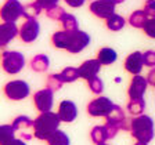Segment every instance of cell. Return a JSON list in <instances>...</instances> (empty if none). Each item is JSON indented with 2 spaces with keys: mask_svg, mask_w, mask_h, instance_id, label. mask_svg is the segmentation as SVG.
<instances>
[{
  "mask_svg": "<svg viewBox=\"0 0 155 145\" xmlns=\"http://www.w3.org/2000/svg\"><path fill=\"white\" fill-rule=\"evenodd\" d=\"M61 119L58 113L53 112H43L33 120L35 124V138L40 140V141H47L50 138V135L55 133L60 127Z\"/></svg>",
  "mask_w": 155,
  "mask_h": 145,
  "instance_id": "6da1fadb",
  "label": "cell"
},
{
  "mask_svg": "<svg viewBox=\"0 0 155 145\" xmlns=\"http://www.w3.org/2000/svg\"><path fill=\"white\" fill-rule=\"evenodd\" d=\"M130 134L133 138H136L140 142L148 144L154 138L155 130H154V120L152 118L147 115L134 116L130 119Z\"/></svg>",
  "mask_w": 155,
  "mask_h": 145,
  "instance_id": "7a4b0ae2",
  "label": "cell"
},
{
  "mask_svg": "<svg viewBox=\"0 0 155 145\" xmlns=\"http://www.w3.org/2000/svg\"><path fill=\"white\" fill-rule=\"evenodd\" d=\"M2 66L8 75H17L25 66V57L18 51H3L2 53Z\"/></svg>",
  "mask_w": 155,
  "mask_h": 145,
  "instance_id": "3957f363",
  "label": "cell"
},
{
  "mask_svg": "<svg viewBox=\"0 0 155 145\" xmlns=\"http://www.w3.org/2000/svg\"><path fill=\"white\" fill-rule=\"evenodd\" d=\"M4 95L11 101H21L29 95L31 87L24 80H11L3 87Z\"/></svg>",
  "mask_w": 155,
  "mask_h": 145,
  "instance_id": "277c9868",
  "label": "cell"
},
{
  "mask_svg": "<svg viewBox=\"0 0 155 145\" xmlns=\"http://www.w3.org/2000/svg\"><path fill=\"white\" fill-rule=\"evenodd\" d=\"M90 43V36L89 33L83 31H75V32H68V40H67V51L71 54H78L83 51L84 48Z\"/></svg>",
  "mask_w": 155,
  "mask_h": 145,
  "instance_id": "5b68a950",
  "label": "cell"
},
{
  "mask_svg": "<svg viewBox=\"0 0 155 145\" xmlns=\"http://www.w3.org/2000/svg\"><path fill=\"white\" fill-rule=\"evenodd\" d=\"M114 105L115 104L108 97L100 95L89 102V105H87V113L90 116H93V118H103V116L105 118L111 112Z\"/></svg>",
  "mask_w": 155,
  "mask_h": 145,
  "instance_id": "8992f818",
  "label": "cell"
},
{
  "mask_svg": "<svg viewBox=\"0 0 155 145\" xmlns=\"http://www.w3.org/2000/svg\"><path fill=\"white\" fill-rule=\"evenodd\" d=\"M24 13V6L19 0H6L0 10L3 22H15Z\"/></svg>",
  "mask_w": 155,
  "mask_h": 145,
  "instance_id": "52a82bcc",
  "label": "cell"
},
{
  "mask_svg": "<svg viewBox=\"0 0 155 145\" xmlns=\"http://www.w3.org/2000/svg\"><path fill=\"white\" fill-rule=\"evenodd\" d=\"M54 104V91L51 89H43L39 90L33 94V105L40 113L43 112H50Z\"/></svg>",
  "mask_w": 155,
  "mask_h": 145,
  "instance_id": "ba28073f",
  "label": "cell"
},
{
  "mask_svg": "<svg viewBox=\"0 0 155 145\" xmlns=\"http://www.w3.org/2000/svg\"><path fill=\"white\" fill-rule=\"evenodd\" d=\"M13 127L15 130V133H18L19 137L25 141H29L35 137V124L33 120L29 119L28 116H17L13 122Z\"/></svg>",
  "mask_w": 155,
  "mask_h": 145,
  "instance_id": "9c48e42d",
  "label": "cell"
},
{
  "mask_svg": "<svg viewBox=\"0 0 155 145\" xmlns=\"http://www.w3.org/2000/svg\"><path fill=\"white\" fill-rule=\"evenodd\" d=\"M115 6L112 0H93L89 6L91 14L100 19H108L115 14Z\"/></svg>",
  "mask_w": 155,
  "mask_h": 145,
  "instance_id": "30bf717a",
  "label": "cell"
},
{
  "mask_svg": "<svg viewBox=\"0 0 155 145\" xmlns=\"http://www.w3.org/2000/svg\"><path fill=\"white\" fill-rule=\"evenodd\" d=\"M147 86H148L147 77L141 76V75H134L132 77V80H130L129 89H127L129 100H141V98H144Z\"/></svg>",
  "mask_w": 155,
  "mask_h": 145,
  "instance_id": "8fae6325",
  "label": "cell"
},
{
  "mask_svg": "<svg viewBox=\"0 0 155 145\" xmlns=\"http://www.w3.org/2000/svg\"><path fill=\"white\" fill-rule=\"evenodd\" d=\"M39 32H40V25L36 19H26L19 28V39L24 43H33L38 39Z\"/></svg>",
  "mask_w": 155,
  "mask_h": 145,
  "instance_id": "7c38bea8",
  "label": "cell"
},
{
  "mask_svg": "<svg viewBox=\"0 0 155 145\" xmlns=\"http://www.w3.org/2000/svg\"><path fill=\"white\" fill-rule=\"evenodd\" d=\"M144 55L140 51H133L129 54L125 60V69L126 72H129L130 75H140L144 66Z\"/></svg>",
  "mask_w": 155,
  "mask_h": 145,
  "instance_id": "4fadbf2b",
  "label": "cell"
},
{
  "mask_svg": "<svg viewBox=\"0 0 155 145\" xmlns=\"http://www.w3.org/2000/svg\"><path fill=\"white\" fill-rule=\"evenodd\" d=\"M57 113H58V116H60L61 122L72 123V122H75V119L78 118V106L75 105V102H72V101L64 100L58 105Z\"/></svg>",
  "mask_w": 155,
  "mask_h": 145,
  "instance_id": "5bb4252c",
  "label": "cell"
},
{
  "mask_svg": "<svg viewBox=\"0 0 155 145\" xmlns=\"http://www.w3.org/2000/svg\"><path fill=\"white\" fill-rule=\"evenodd\" d=\"M101 65H103V64H101L97 58H93V60H87V61H84L81 66L78 68L81 79L90 80V79H93V77L98 76V72H100V69H101Z\"/></svg>",
  "mask_w": 155,
  "mask_h": 145,
  "instance_id": "9a60e30c",
  "label": "cell"
},
{
  "mask_svg": "<svg viewBox=\"0 0 155 145\" xmlns=\"http://www.w3.org/2000/svg\"><path fill=\"white\" fill-rule=\"evenodd\" d=\"M19 33L15 22H3L0 25V46L6 47L14 37Z\"/></svg>",
  "mask_w": 155,
  "mask_h": 145,
  "instance_id": "2e32d148",
  "label": "cell"
},
{
  "mask_svg": "<svg viewBox=\"0 0 155 145\" xmlns=\"http://www.w3.org/2000/svg\"><path fill=\"white\" fill-rule=\"evenodd\" d=\"M105 120H107V123L115 124V126H118V127L122 129L123 123H125V120H126L125 111H123L119 105H114L112 109H111V112L105 116Z\"/></svg>",
  "mask_w": 155,
  "mask_h": 145,
  "instance_id": "e0dca14e",
  "label": "cell"
},
{
  "mask_svg": "<svg viewBox=\"0 0 155 145\" xmlns=\"http://www.w3.org/2000/svg\"><path fill=\"white\" fill-rule=\"evenodd\" d=\"M116 58H118V54L114 48L111 47H103L98 50L97 53V60L101 62L103 65H111L116 61Z\"/></svg>",
  "mask_w": 155,
  "mask_h": 145,
  "instance_id": "ac0fdd59",
  "label": "cell"
},
{
  "mask_svg": "<svg viewBox=\"0 0 155 145\" xmlns=\"http://www.w3.org/2000/svg\"><path fill=\"white\" fill-rule=\"evenodd\" d=\"M48 65H50V60L45 54H38L31 60V68H32V71L38 72V73L46 72L48 69Z\"/></svg>",
  "mask_w": 155,
  "mask_h": 145,
  "instance_id": "d6986e66",
  "label": "cell"
},
{
  "mask_svg": "<svg viewBox=\"0 0 155 145\" xmlns=\"http://www.w3.org/2000/svg\"><path fill=\"white\" fill-rule=\"evenodd\" d=\"M90 138L96 145L104 144L107 140H110L105 124L104 126H94L93 129H91V131H90Z\"/></svg>",
  "mask_w": 155,
  "mask_h": 145,
  "instance_id": "ffe728a7",
  "label": "cell"
},
{
  "mask_svg": "<svg viewBox=\"0 0 155 145\" xmlns=\"http://www.w3.org/2000/svg\"><path fill=\"white\" fill-rule=\"evenodd\" d=\"M147 19H148V17H147L144 10H136V11H133V13L130 14L129 24L133 26V28L143 29L145 25V22H147Z\"/></svg>",
  "mask_w": 155,
  "mask_h": 145,
  "instance_id": "44dd1931",
  "label": "cell"
},
{
  "mask_svg": "<svg viewBox=\"0 0 155 145\" xmlns=\"http://www.w3.org/2000/svg\"><path fill=\"white\" fill-rule=\"evenodd\" d=\"M126 21L122 15H118V14H114L112 17H110L108 19H105V26L110 31L114 32H118V31H122L123 26H125Z\"/></svg>",
  "mask_w": 155,
  "mask_h": 145,
  "instance_id": "7402d4cb",
  "label": "cell"
},
{
  "mask_svg": "<svg viewBox=\"0 0 155 145\" xmlns=\"http://www.w3.org/2000/svg\"><path fill=\"white\" fill-rule=\"evenodd\" d=\"M67 40H68V32L64 31V29L53 33L51 36V44L55 48H60V50H67Z\"/></svg>",
  "mask_w": 155,
  "mask_h": 145,
  "instance_id": "603a6c76",
  "label": "cell"
},
{
  "mask_svg": "<svg viewBox=\"0 0 155 145\" xmlns=\"http://www.w3.org/2000/svg\"><path fill=\"white\" fill-rule=\"evenodd\" d=\"M42 13V7L39 6L36 2L33 3H28L24 6V13H22V17L26 19H36Z\"/></svg>",
  "mask_w": 155,
  "mask_h": 145,
  "instance_id": "cb8c5ba5",
  "label": "cell"
},
{
  "mask_svg": "<svg viewBox=\"0 0 155 145\" xmlns=\"http://www.w3.org/2000/svg\"><path fill=\"white\" fill-rule=\"evenodd\" d=\"M60 22H61V25H62V29L67 31V32H75V31L79 29V22H78L76 17L72 15V14L67 13L64 17H62V19Z\"/></svg>",
  "mask_w": 155,
  "mask_h": 145,
  "instance_id": "d4e9b609",
  "label": "cell"
},
{
  "mask_svg": "<svg viewBox=\"0 0 155 145\" xmlns=\"http://www.w3.org/2000/svg\"><path fill=\"white\" fill-rule=\"evenodd\" d=\"M48 145H69V137L67 135V133L58 129L55 133H53L50 135V138L47 140Z\"/></svg>",
  "mask_w": 155,
  "mask_h": 145,
  "instance_id": "484cf974",
  "label": "cell"
},
{
  "mask_svg": "<svg viewBox=\"0 0 155 145\" xmlns=\"http://www.w3.org/2000/svg\"><path fill=\"white\" fill-rule=\"evenodd\" d=\"M126 108H127L130 115H133V116L143 115V112H144V109H145L144 98H141V100H130L129 102H127Z\"/></svg>",
  "mask_w": 155,
  "mask_h": 145,
  "instance_id": "4316f807",
  "label": "cell"
},
{
  "mask_svg": "<svg viewBox=\"0 0 155 145\" xmlns=\"http://www.w3.org/2000/svg\"><path fill=\"white\" fill-rule=\"evenodd\" d=\"M64 83H65V82L62 80L61 73H51V75H48V76H47L46 87L51 89L53 91H57V90H60V89H61Z\"/></svg>",
  "mask_w": 155,
  "mask_h": 145,
  "instance_id": "83f0119b",
  "label": "cell"
},
{
  "mask_svg": "<svg viewBox=\"0 0 155 145\" xmlns=\"http://www.w3.org/2000/svg\"><path fill=\"white\" fill-rule=\"evenodd\" d=\"M61 77L62 80L65 82V83H72V82L78 80L79 79V71H78V68H74V66H67L64 68L61 72Z\"/></svg>",
  "mask_w": 155,
  "mask_h": 145,
  "instance_id": "f1b7e54d",
  "label": "cell"
},
{
  "mask_svg": "<svg viewBox=\"0 0 155 145\" xmlns=\"http://www.w3.org/2000/svg\"><path fill=\"white\" fill-rule=\"evenodd\" d=\"M14 134H15V130H14L13 124H3L0 127V135H2V144L4 142H8L10 140L14 138Z\"/></svg>",
  "mask_w": 155,
  "mask_h": 145,
  "instance_id": "f546056e",
  "label": "cell"
},
{
  "mask_svg": "<svg viewBox=\"0 0 155 145\" xmlns=\"http://www.w3.org/2000/svg\"><path fill=\"white\" fill-rule=\"evenodd\" d=\"M65 14L67 13H65V10L62 8L61 6H55V7H53V8H50V10L46 11L47 18L53 19V21H61L62 17H64Z\"/></svg>",
  "mask_w": 155,
  "mask_h": 145,
  "instance_id": "4dcf8cb0",
  "label": "cell"
},
{
  "mask_svg": "<svg viewBox=\"0 0 155 145\" xmlns=\"http://www.w3.org/2000/svg\"><path fill=\"white\" fill-rule=\"evenodd\" d=\"M87 84H89L90 91L94 93V94H101L103 90H104V83L98 76L93 77V79H90V80H87Z\"/></svg>",
  "mask_w": 155,
  "mask_h": 145,
  "instance_id": "1f68e13d",
  "label": "cell"
},
{
  "mask_svg": "<svg viewBox=\"0 0 155 145\" xmlns=\"http://www.w3.org/2000/svg\"><path fill=\"white\" fill-rule=\"evenodd\" d=\"M143 31H144V33L148 36V37L155 39V17H154V18H148V19H147V22H145Z\"/></svg>",
  "mask_w": 155,
  "mask_h": 145,
  "instance_id": "d6a6232c",
  "label": "cell"
},
{
  "mask_svg": "<svg viewBox=\"0 0 155 145\" xmlns=\"http://www.w3.org/2000/svg\"><path fill=\"white\" fill-rule=\"evenodd\" d=\"M144 55V64L148 68H155V50H147L143 53Z\"/></svg>",
  "mask_w": 155,
  "mask_h": 145,
  "instance_id": "836d02e7",
  "label": "cell"
},
{
  "mask_svg": "<svg viewBox=\"0 0 155 145\" xmlns=\"http://www.w3.org/2000/svg\"><path fill=\"white\" fill-rule=\"evenodd\" d=\"M35 2L40 7H42V10L47 11V10H50V8H53V7L58 6V2H60V0H35Z\"/></svg>",
  "mask_w": 155,
  "mask_h": 145,
  "instance_id": "e575fe53",
  "label": "cell"
},
{
  "mask_svg": "<svg viewBox=\"0 0 155 145\" xmlns=\"http://www.w3.org/2000/svg\"><path fill=\"white\" fill-rule=\"evenodd\" d=\"M144 11L148 18L155 17V0H147L144 3Z\"/></svg>",
  "mask_w": 155,
  "mask_h": 145,
  "instance_id": "d590c367",
  "label": "cell"
},
{
  "mask_svg": "<svg viewBox=\"0 0 155 145\" xmlns=\"http://www.w3.org/2000/svg\"><path fill=\"white\" fill-rule=\"evenodd\" d=\"M105 127H107V131H108V137H110V140L115 138L116 134H118V131L120 130V127H118V126H115V124H110V123H105Z\"/></svg>",
  "mask_w": 155,
  "mask_h": 145,
  "instance_id": "8d00e7d4",
  "label": "cell"
},
{
  "mask_svg": "<svg viewBox=\"0 0 155 145\" xmlns=\"http://www.w3.org/2000/svg\"><path fill=\"white\" fill-rule=\"evenodd\" d=\"M64 2L69 7H72V8H78V7H82V6H83L86 0H64Z\"/></svg>",
  "mask_w": 155,
  "mask_h": 145,
  "instance_id": "74e56055",
  "label": "cell"
},
{
  "mask_svg": "<svg viewBox=\"0 0 155 145\" xmlns=\"http://www.w3.org/2000/svg\"><path fill=\"white\" fill-rule=\"evenodd\" d=\"M147 80H148V84L155 87V68H151V71L147 75Z\"/></svg>",
  "mask_w": 155,
  "mask_h": 145,
  "instance_id": "f35d334b",
  "label": "cell"
},
{
  "mask_svg": "<svg viewBox=\"0 0 155 145\" xmlns=\"http://www.w3.org/2000/svg\"><path fill=\"white\" fill-rule=\"evenodd\" d=\"M25 140H19V138H13V140H10L8 142H4V144H2V145H26L25 142Z\"/></svg>",
  "mask_w": 155,
  "mask_h": 145,
  "instance_id": "ab89813d",
  "label": "cell"
},
{
  "mask_svg": "<svg viewBox=\"0 0 155 145\" xmlns=\"http://www.w3.org/2000/svg\"><path fill=\"white\" fill-rule=\"evenodd\" d=\"M112 2H114L115 4H120V3H123L125 0H112Z\"/></svg>",
  "mask_w": 155,
  "mask_h": 145,
  "instance_id": "60d3db41",
  "label": "cell"
},
{
  "mask_svg": "<svg viewBox=\"0 0 155 145\" xmlns=\"http://www.w3.org/2000/svg\"><path fill=\"white\" fill-rule=\"evenodd\" d=\"M134 145H148V144H145V142H140V141H137Z\"/></svg>",
  "mask_w": 155,
  "mask_h": 145,
  "instance_id": "b9f144b4",
  "label": "cell"
},
{
  "mask_svg": "<svg viewBox=\"0 0 155 145\" xmlns=\"http://www.w3.org/2000/svg\"><path fill=\"white\" fill-rule=\"evenodd\" d=\"M98 145H108V144H105V142H104V144H98Z\"/></svg>",
  "mask_w": 155,
  "mask_h": 145,
  "instance_id": "7bdbcfd3",
  "label": "cell"
}]
</instances>
